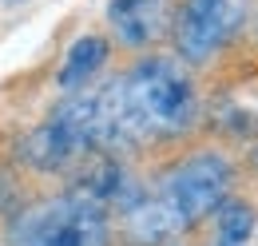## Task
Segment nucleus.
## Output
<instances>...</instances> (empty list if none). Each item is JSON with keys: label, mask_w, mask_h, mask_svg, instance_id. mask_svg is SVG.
<instances>
[{"label": "nucleus", "mask_w": 258, "mask_h": 246, "mask_svg": "<svg viewBox=\"0 0 258 246\" xmlns=\"http://www.w3.org/2000/svg\"><path fill=\"white\" fill-rule=\"evenodd\" d=\"M234 179L238 163L219 143L175 151L143 187V199L119 218L115 238L127 246H175L234 191Z\"/></svg>", "instance_id": "obj_1"}, {"label": "nucleus", "mask_w": 258, "mask_h": 246, "mask_svg": "<svg viewBox=\"0 0 258 246\" xmlns=\"http://www.w3.org/2000/svg\"><path fill=\"white\" fill-rule=\"evenodd\" d=\"M123 151H143L151 143H179L203 119V95L191 68L175 56L147 52L131 64L123 76L111 80Z\"/></svg>", "instance_id": "obj_2"}, {"label": "nucleus", "mask_w": 258, "mask_h": 246, "mask_svg": "<svg viewBox=\"0 0 258 246\" xmlns=\"http://www.w3.org/2000/svg\"><path fill=\"white\" fill-rule=\"evenodd\" d=\"M4 246H115V226L92 203L60 191L20 207Z\"/></svg>", "instance_id": "obj_3"}, {"label": "nucleus", "mask_w": 258, "mask_h": 246, "mask_svg": "<svg viewBox=\"0 0 258 246\" xmlns=\"http://www.w3.org/2000/svg\"><path fill=\"white\" fill-rule=\"evenodd\" d=\"M246 16L250 0H175L167 16L175 60L187 68L219 64V56L230 52L246 32Z\"/></svg>", "instance_id": "obj_4"}, {"label": "nucleus", "mask_w": 258, "mask_h": 246, "mask_svg": "<svg viewBox=\"0 0 258 246\" xmlns=\"http://www.w3.org/2000/svg\"><path fill=\"white\" fill-rule=\"evenodd\" d=\"M107 24L123 48L147 56L167 32V4L163 0H107Z\"/></svg>", "instance_id": "obj_5"}, {"label": "nucleus", "mask_w": 258, "mask_h": 246, "mask_svg": "<svg viewBox=\"0 0 258 246\" xmlns=\"http://www.w3.org/2000/svg\"><path fill=\"white\" fill-rule=\"evenodd\" d=\"M199 226L207 230L199 238V246H250V238L258 230V207H254V199L230 191Z\"/></svg>", "instance_id": "obj_6"}, {"label": "nucleus", "mask_w": 258, "mask_h": 246, "mask_svg": "<svg viewBox=\"0 0 258 246\" xmlns=\"http://www.w3.org/2000/svg\"><path fill=\"white\" fill-rule=\"evenodd\" d=\"M107 64V40L103 36H80L64 56V68H60V88L64 92H80L92 84L99 68Z\"/></svg>", "instance_id": "obj_7"}, {"label": "nucleus", "mask_w": 258, "mask_h": 246, "mask_svg": "<svg viewBox=\"0 0 258 246\" xmlns=\"http://www.w3.org/2000/svg\"><path fill=\"white\" fill-rule=\"evenodd\" d=\"M175 246H179V242H175Z\"/></svg>", "instance_id": "obj_8"}]
</instances>
